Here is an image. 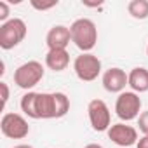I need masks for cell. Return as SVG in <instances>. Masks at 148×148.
<instances>
[{"label": "cell", "instance_id": "ac0fdd59", "mask_svg": "<svg viewBox=\"0 0 148 148\" xmlns=\"http://www.w3.org/2000/svg\"><path fill=\"white\" fill-rule=\"evenodd\" d=\"M11 11H9V4L5 2V0H0V23H7L11 18H9Z\"/></svg>", "mask_w": 148, "mask_h": 148}, {"label": "cell", "instance_id": "3957f363", "mask_svg": "<svg viewBox=\"0 0 148 148\" xmlns=\"http://www.w3.org/2000/svg\"><path fill=\"white\" fill-rule=\"evenodd\" d=\"M44 73H45V70H44V64L40 61H35V59L26 61V63H23L21 66L16 68L14 84L19 89H25V91L30 92V89H33L44 79Z\"/></svg>", "mask_w": 148, "mask_h": 148}, {"label": "cell", "instance_id": "2e32d148", "mask_svg": "<svg viewBox=\"0 0 148 148\" xmlns=\"http://www.w3.org/2000/svg\"><path fill=\"white\" fill-rule=\"evenodd\" d=\"M30 5H32L33 9H37V11H49V9H52V7L58 5V0H49V2H38V0H32Z\"/></svg>", "mask_w": 148, "mask_h": 148}, {"label": "cell", "instance_id": "7a4b0ae2", "mask_svg": "<svg viewBox=\"0 0 148 148\" xmlns=\"http://www.w3.org/2000/svg\"><path fill=\"white\" fill-rule=\"evenodd\" d=\"M71 42L75 44L82 52H91L98 44V28L92 19L79 18L70 26Z\"/></svg>", "mask_w": 148, "mask_h": 148}, {"label": "cell", "instance_id": "52a82bcc", "mask_svg": "<svg viewBox=\"0 0 148 148\" xmlns=\"http://www.w3.org/2000/svg\"><path fill=\"white\" fill-rule=\"evenodd\" d=\"M0 131L9 139H23L28 136L30 125L23 115L7 112L2 115V120H0Z\"/></svg>", "mask_w": 148, "mask_h": 148}, {"label": "cell", "instance_id": "ba28073f", "mask_svg": "<svg viewBox=\"0 0 148 148\" xmlns=\"http://www.w3.org/2000/svg\"><path fill=\"white\" fill-rule=\"evenodd\" d=\"M87 115H89V122L91 127L96 132H105L110 129L112 125V113L108 105L103 99H91L87 105Z\"/></svg>", "mask_w": 148, "mask_h": 148}, {"label": "cell", "instance_id": "ffe728a7", "mask_svg": "<svg viewBox=\"0 0 148 148\" xmlns=\"http://www.w3.org/2000/svg\"><path fill=\"white\" fill-rule=\"evenodd\" d=\"M136 148H148V136H141L136 143Z\"/></svg>", "mask_w": 148, "mask_h": 148}, {"label": "cell", "instance_id": "7c38bea8", "mask_svg": "<svg viewBox=\"0 0 148 148\" xmlns=\"http://www.w3.org/2000/svg\"><path fill=\"white\" fill-rule=\"evenodd\" d=\"M70 64V52L66 49H51L45 54V66L52 71H63Z\"/></svg>", "mask_w": 148, "mask_h": 148}, {"label": "cell", "instance_id": "5bb4252c", "mask_svg": "<svg viewBox=\"0 0 148 148\" xmlns=\"http://www.w3.org/2000/svg\"><path fill=\"white\" fill-rule=\"evenodd\" d=\"M37 94H38V92L30 91V92H26V94L21 98V103H19L21 112H23L26 117L35 119V120H38V113H37Z\"/></svg>", "mask_w": 148, "mask_h": 148}, {"label": "cell", "instance_id": "8fae6325", "mask_svg": "<svg viewBox=\"0 0 148 148\" xmlns=\"http://www.w3.org/2000/svg\"><path fill=\"white\" fill-rule=\"evenodd\" d=\"M71 42V33H70V28L68 26H63V25H56L52 26L47 35H45V44L51 49H66L68 44Z\"/></svg>", "mask_w": 148, "mask_h": 148}, {"label": "cell", "instance_id": "e0dca14e", "mask_svg": "<svg viewBox=\"0 0 148 148\" xmlns=\"http://www.w3.org/2000/svg\"><path fill=\"white\" fill-rule=\"evenodd\" d=\"M138 127L143 132V136H148V110L141 112V115L138 117Z\"/></svg>", "mask_w": 148, "mask_h": 148}, {"label": "cell", "instance_id": "d6986e66", "mask_svg": "<svg viewBox=\"0 0 148 148\" xmlns=\"http://www.w3.org/2000/svg\"><path fill=\"white\" fill-rule=\"evenodd\" d=\"M0 89H2V108H5L9 101V86L5 82H0Z\"/></svg>", "mask_w": 148, "mask_h": 148}, {"label": "cell", "instance_id": "9c48e42d", "mask_svg": "<svg viewBox=\"0 0 148 148\" xmlns=\"http://www.w3.org/2000/svg\"><path fill=\"white\" fill-rule=\"evenodd\" d=\"M106 134L112 139V143H115L122 148H129L138 143V129L132 125H127L124 122L112 124L110 129L106 131Z\"/></svg>", "mask_w": 148, "mask_h": 148}, {"label": "cell", "instance_id": "277c9868", "mask_svg": "<svg viewBox=\"0 0 148 148\" xmlns=\"http://www.w3.org/2000/svg\"><path fill=\"white\" fill-rule=\"evenodd\" d=\"M26 23L19 18H11L7 23L0 25V47L4 51H11L19 45L26 37Z\"/></svg>", "mask_w": 148, "mask_h": 148}, {"label": "cell", "instance_id": "4fadbf2b", "mask_svg": "<svg viewBox=\"0 0 148 148\" xmlns=\"http://www.w3.org/2000/svg\"><path fill=\"white\" fill-rule=\"evenodd\" d=\"M127 75H129V87H131L132 92L141 94V92L148 91V70L146 68L136 66L127 73Z\"/></svg>", "mask_w": 148, "mask_h": 148}, {"label": "cell", "instance_id": "7402d4cb", "mask_svg": "<svg viewBox=\"0 0 148 148\" xmlns=\"http://www.w3.org/2000/svg\"><path fill=\"white\" fill-rule=\"evenodd\" d=\"M12 148H33L32 145H16V146H12Z\"/></svg>", "mask_w": 148, "mask_h": 148}, {"label": "cell", "instance_id": "44dd1931", "mask_svg": "<svg viewBox=\"0 0 148 148\" xmlns=\"http://www.w3.org/2000/svg\"><path fill=\"white\" fill-rule=\"evenodd\" d=\"M84 148H103L99 143H89V145H86Z\"/></svg>", "mask_w": 148, "mask_h": 148}, {"label": "cell", "instance_id": "9a60e30c", "mask_svg": "<svg viewBox=\"0 0 148 148\" xmlns=\"http://www.w3.org/2000/svg\"><path fill=\"white\" fill-rule=\"evenodd\" d=\"M127 12L134 19H146L148 18V0H131L127 4Z\"/></svg>", "mask_w": 148, "mask_h": 148}, {"label": "cell", "instance_id": "8992f818", "mask_svg": "<svg viewBox=\"0 0 148 148\" xmlns=\"http://www.w3.org/2000/svg\"><path fill=\"white\" fill-rule=\"evenodd\" d=\"M139 112H141L139 94H136L132 91H124V92L119 94V98L115 101V113L120 120L131 122V120H134L141 115Z\"/></svg>", "mask_w": 148, "mask_h": 148}, {"label": "cell", "instance_id": "6da1fadb", "mask_svg": "<svg viewBox=\"0 0 148 148\" xmlns=\"http://www.w3.org/2000/svg\"><path fill=\"white\" fill-rule=\"evenodd\" d=\"M70 112V98L64 92H38L37 113L38 119H61Z\"/></svg>", "mask_w": 148, "mask_h": 148}, {"label": "cell", "instance_id": "603a6c76", "mask_svg": "<svg viewBox=\"0 0 148 148\" xmlns=\"http://www.w3.org/2000/svg\"><path fill=\"white\" fill-rule=\"evenodd\" d=\"M146 56H148V45H146Z\"/></svg>", "mask_w": 148, "mask_h": 148}, {"label": "cell", "instance_id": "30bf717a", "mask_svg": "<svg viewBox=\"0 0 148 148\" xmlns=\"http://www.w3.org/2000/svg\"><path fill=\"white\" fill-rule=\"evenodd\" d=\"M103 87L108 91V92H113V94H120L125 91V86H129V75L122 70V68H110L103 73Z\"/></svg>", "mask_w": 148, "mask_h": 148}, {"label": "cell", "instance_id": "5b68a950", "mask_svg": "<svg viewBox=\"0 0 148 148\" xmlns=\"http://www.w3.org/2000/svg\"><path fill=\"white\" fill-rule=\"evenodd\" d=\"M73 71L82 82H92L101 73V59L92 52H82L73 61Z\"/></svg>", "mask_w": 148, "mask_h": 148}]
</instances>
